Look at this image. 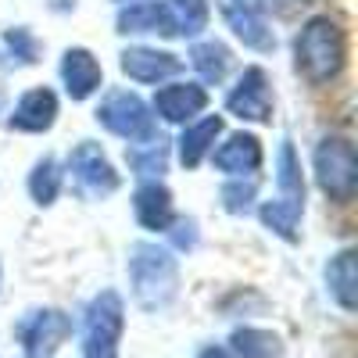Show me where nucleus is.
Masks as SVG:
<instances>
[{
	"mask_svg": "<svg viewBox=\"0 0 358 358\" xmlns=\"http://www.w3.org/2000/svg\"><path fill=\"white\" fill-rule=\"evenodd\" d=\"M129 287H133V301L143 312H165L179 290V265L172 251L147 244V241L133 244L129 248Z\"/></svg>",
	"mask_w": 358,
	"mask_h": 358,
	"instance_id": "obj_1",
	"label": "nucleus"
},
{
	"mask_svg": "<svg viewBox=\"0 0 358 358\" xmlns=\"http://www.w3.org/2000/svg\"><path fill=\"white\" fill-rule=\"evenodd\" d=\"M344 57H348V43H344V29L330 18V15H315L305 22V29L294 40V62L308 83L322 86L344 72Z\"/></svg>",
	"mask_w": 358,
	"mask_h": 358,
	"instance_id": "obj_2",
	"label": "nucleus"
},
{
	"mask_svg": "<svg viewBox=\"0 0 358 358\" xmlns=\"http://www.w3.org/2000/svg\"><path fill=\"white\" fill-rule=\"evenodd\" d=\"M126 330V305L115 290H101L83 315V358H118Z\"/></svg>",
	"mask_w": 358,
	"mask_h": 358,
	"instance_id": "obj_3",
	"label": "nucleus"
},
{
	"mask_svg": "<svg viewBox=\"0 0 358 358\" xmlns=\"http://www.w3.org/2000/svg\"><path fill=\"white\" fill-rule=\"evenodd\" d=\"M315 179L322 194L330 201H351L358 190V155L351 140L344 136H326L315 147Z\"/></svg>",
	"mask_w": 358,
	"mask_h": 358,
	"instance_id": "obj_4",
	"label": "nucleus"
},
{
	"mask_svg": "<svg viewBox=\"0 0 358 358\" xmlns=\"http://www.w3.org/2000/svg\"><path fill=\"white\" fill-rule=\"evenodd\" d=\"M97 122L108 133L122 136L129 143H151L158 136L151 108H147L136 94H129V90H115V94L104 97V104L97 108Z\"/></svg>",
	"mask_w": 358,
	"mask_h": 358,
	"instance_id": "obj_5",
	"label": "nucleus"
},
{
	"mask_svg": "<svg viewBox=\"0 0 358 358\" xmlns=\"http://www.w3.org/2000/svg\"><path fill=\"white\" fill-rule=\"evenodd\" d=\"M69 172H72V190L83 201H104L118 190V172L101 151V143L83 140L69 155Z\"/></svg>",
	"mask_w": 358,
	"mask_h": 358,
	"instance_id": "obj_6",
	"label": "nucleus"
},
{
	"mask_svg": "<svg viewBox=\"0 0 358 358\" xmlns=\"http://www.w3.org/2000/svg\"><path fill=\"white\" fill-rule=\"evenodd\" d=\"M72 334V319L57 308H33L15 326V337L22 344L25 358H54Z\"/></svg>",
	"mask_w": 358,
	"mask_h": 358,
	"instance_id": "obj_7",
	"label": "nucleus"
},
{
	"mask_svg": "<svg viewBox=\"0 0 358 358\" xmlns=\"http://www.w3.org/2000/svg\"><path fill=\"white\" fill-rule=\"evenodd\" d=\"M226 108L244 118V122H273V94H268V76L255 65L244 69L241 83L233 86V94L226 97Z\"/></svg>",
	"mask_w": 358,
	"mask_h": 358,
	"instance_id": "obj_8",
	"label": "nucleus"
},
{
	"mask_svg": "<svg viewBox=\"0 0 358 358\" xmlns=\"http://www.w3.org/2000/svg\"><path fill=\"white\" fill-rule=\"evenodd\" d=\"M222 15L233 29V36L244 47H251V50H273L276 47L273 29H268V22L262 18V11L251 0H222Z\"/></svg>",
	"mask_w": 358,
	"mask_h": 358,
	"instance_id": "obj_9",
	"label": "nucleus"
},
{
	"mask_svg": "<svg viewBox=\"0 0 358 358\" xmlns=\"http://www.w3.org/2000/svg\"><path fill=\"white\" fill-rule=\"evenodd\" d=\"M62 79H65V90H69L72 101H86L101 90L104 72L97 65V57L86 47H69L65 57H62Z\"/></svg>",
	"mask_w": 358,
	"mask_h": 358,
	"instance_id": "obj_10",
	"label": "nucleus"
},
{
	"mask_svg": "<svg viewBox=\"0 0 358 358\" xmlns=\"http://www.w3.org/2000/svg\"><path fill=\"white\" fill-rule=\"evenodd\" d=\"M122 72L136 83H162V79H172L179 69H183V62H179L176 54L169 50H151V47H129L122 50Z\"/></svg>",
	"mask_w": 358,
	"mask_h": 358,
	"instance_id": "obj_11",
	"label": "nucleus"
},
{
	"mask_svg": "<svg viewBox=\"0 0 358 358\" xmlns=\"http://www.w3.org/2000/svg\"><path fill=\"white\" fill-rule=\"evenodd\" d=\"M208 104V94L204 86L197 83H172V86H162L158 97H155V111L165 118V122H190L194 115H201Z\"/></svg>",
	"mask_w": 358,
	"mask_h": 358,
	"instance_id": "obj_12",
	"label": "nucleus"
},
{
	"mask_svg": "<svg viewBox=\"0 0 358 358\" xmlns=\"http://www.w3.org/2000/svg\"><path fill=\"white\" fill-rule=\"evenodd\" d=\"M57 118V97L50 94L47 86H36L15 104L8 126L11 129H22V133H47Z\"/></svg>",
	"mask_w": 358,
	"mask_h": 358,
	"instance_id": "obj_13",
	"label": "nucleus"
},
{
	"mask_svg": "<svg viewBox=\"0 0 358 358\" xmlns=\"http://www.w3.org/2000/svg\"><path fill=\"white\" fill-rule=\"evenodd\" d=\"M133 212H136V219H140L143 229L165 233L169 222L176 219L172 215V194H169V187L165 183H155V179H151V183H143L136 190V197H133Z\"/></svg>",
	"mask_w": 358,
	"mask_h": 358,
	"instance_id": "obj_14",
	"label": "nucleus"
},
{
	"mask_svg": "<svg viewBox=\"0 0 358 358\" xmlns=\"http://www.w3.org/2000/svg\"><path fill=\"white\" fill-rule=\"evenodd\" d=\"M258 165H262V143L251 133H233L215 151V169L226 176H251Z\"/></svg>",
	"mask_w": 358,
	"mask_h": 358,
	"instance_id": "obj_15",
	"label": "nucleus"
},
{
	"mask_svg": "<svg viewBox=\"0 0 358 358\" xmlns=\"http://www.w3.org/2000/svg\"><path fill=\"white\" fill-rule=\"evenodd\" d=\"M118 33H158V36H176V22L169 4L147 0V4H133L118 15Z\"/></svg>",
	"mask_w": 358,
	"mask_h": 358,
	"instance_id": "obj_16",
	"label": "nucleus"
},
{
	"mask_svg": "<svg viewBox=\"0 0 358 358\" xmlns=\"http://www.w3.org/2000/svg\"><path fill=\"white\" fill-rule=\"evenodd\" d=\"M326 287H330L334 301L344 312H355V305H358V262H355V251H341V255L330 258V265H326Z\"/></svg>",
	"mask_w": 358,
	"mask_h": 358,
	"instance_id": "obj_17",
	"label": "nucleus"
},
{
	"mask_svg": "<svg viewBox=\"0 0 358 358\" xmlns=\"http://www.w3.org/2000/svg\"><path fill=\"white\" fill-rule=\"evenodd\" d=\"M219 133H222V118L219 115H208V118H201V122L187 126L183 136H179V162H183L187 169H197L204 162V155L215 147Z\"/></svg>",
	"mask_w": 358,
	"mask_h": 358,
	"instance_id": "obj_18",
	"label": "nucleus"
},
{
	"mask_svg": "<svg viewBox=\"0 0 358 358\" xmlns=\"http://www.w3.org/2000/svg\"><path fill=\"white\" fill-rule=\"evenodd\" d=\"M276 187H280V204L305 212V179H301V162H297L294 147L280 143V158H276Z\"/></svg>",
	"mask_w": 358,
	"mask_h": 358,
	"instance_id": "obj_19",
	"label": "nucleus"
},
{
	"mask_svg": "<svg viewBox=\"0 0 358 358\" xmlns=\"http://www.w3.org/2000/svg\"><path fill=\"white\" fill-rule=\"evenodd\" d=\"M229 351L236 358H283V341L273 330H258V326H241L229 337Z\"/></svg>",
	"mask_w": 358,
	"mask_h": 358,
	"instance_id": "obj_20",
	"label": "nucleus"
},
{
	"mask_svg": "<svg viewBox=\"0 0 358 358\" xmlns=\"http://www.w3.org/2000/svg\"><path fill=\"white\" fill-rule=\"evenodd\" d=\"M229 62H233V57H229V47L219 43V40L197 43V47L190 50V65L201 72L204 83H222L226 72H229Z\"/></svg>",
	"mask_w": 358,
	"mask_h": 358,
	"instance_id": "obj_21",
	"label": "nucleus"
},
{
	"mask_svg": "<svg viewBox=\"0 0 358 358\" xmlns=\"http://www.w3.org/2000/svg\"><path fill=\"white\" fill-rule=\"evenodd\" d=\"M29 194H33L36 204H54L57 194H62V169H57L54 158H40L29 172Z\"/></svg>",
	"mask_w": 358,
	"mask_h": 358,
	"instance_id": "obj_22",
	"label": "nucleus"
},
{
	"mask_svg": "<svg viewBox=\"0 0 358 358\" xmlns=\"http://www.w3.org/2000/svg\"><path fill=\"white\" fill-rule=\"evenodd\" d=\"M169 11L179 36H197L208 25V0H169Z\"/></svg>",
	"mask_w": 358,
	"mask_h": 358,
	"instance_id": "obj_23",
	"label": "nucleus"
},
{
	"mask_svg": "<svg viewBox=\"0 0 358 358\" xmlns=\"http://www.w3.org/2000/svg\"><path fill=\"white\" fill-rule=\"evenodd\" d=\"M262 222L273 229L276 236H283L287 244H294L297 241V222H301V212H297V208L280 204V201H268V204H262Z\"/></svg>",
	"mask_w": 358,
	"mask_h": 358,
	"instance_id": "obj_24",
	"label": "nucleus"
},
{
	"mask_svg": "<svg viewBox=\"0 0 358 358\" xmlns=\"http://www.w3.org/2000/svg\"><path fill=\"white\" fill-rule=\"evenodd\" d=\"M4 50L11 54V62H18V65H33L36 57H40V43H36V36L29 33V29H8L4 33Z\"/></svg>",
	"mask_w": 358,
	"mask_h": 358,
	"instance_id": "obj_25",
	"label": "nucleus"
},
{
	"mask_svg": "<svg viewBox=\"0 0 358 358\" xmlns=\"http://www.w3.org/2000/svg\"><path fill=\"white\" fill-rule=\"evenodd\" d=\"M165 162H169V151H165V143L151 140V147L147 151H129V165L140 172V176H155V172H165Z\"/></svg>",
	"mask_w": 358,
	"mask_h": 358,
	"instance_id": "obj_26",
	"label": "nucleus"
},
{
	"mask_svg": "<svg viewBox=\"0 0 358 358\" xmlns=\"http://www.w3.org/2000/svg\"><path fill=\"white\" fill-rule=\"evenodd\" d=\"M255 179H248L244 183V176H236V183H229V187H222V201H226V212H248L251 208V201H255Z\"/></svg>",
	"mask_w": 358,
	"mask_h": 358,
	"instance_id": "obj_27",
	"label": "nucleus"
},
{
	"mask_svg": "<svg viewBox=\"0 0 358 358\" xmlns=\"http://www.w3.org/2000/svg\"><path fill=\"white\" fill-rule=\"evenodd\" d=\"M165 233L172 236L176 248H187V251H190V248L197 244V222H194V219H172Z\"/></svg>",
	"mask_w": 358,
	"mask_h": 358,
	"instance_id": "obj_28",
	"label": "nucleus"
},
{
	"mask_svg": "<svg viewBox=\"0 0 358 358\" xmlns=\"http://www.w3.org/2000/svg\"><path fill=\"white\" fill-rule=\"evenodd\" d=\"M201 358H236V355H233L229 348H219V344H215V348H204Z\"/></svg>",
	"mask_w": 358,
	"mask_h": 358,
	"instance_id": "obj_29",
	"label": "nucleus"
},
{
	"mask_svg": "<svg viewBox=\"0 0 358 358\" xmlns=\"http://www.w3.org/2000/svg\"><path fill=\"white\" fill-rule=\"evenodd\" d=\"M47 8H50V11H57V15H65V11H72V8H76V0H47Z\"/></svg>",
	"mask_w": 358,
	"mask_h": 358,
	"instance_id": "obj_30",
	"label": "nucleus"
},
{
	"mask_svg": "<svg viewBox=\"0 0 358 358\" xmlns=\"http://www.w3.org/2000/svg\"><path fill=\"white\" fill-rule=\"evenodd\" d=\"M265 4H290V0H265Z\"/></svg>",
	"mask_w": 358,
	"mask_h": 358,
	"instance_id": "obj_31",
	"label": "nucleus"
}]
</instances>
